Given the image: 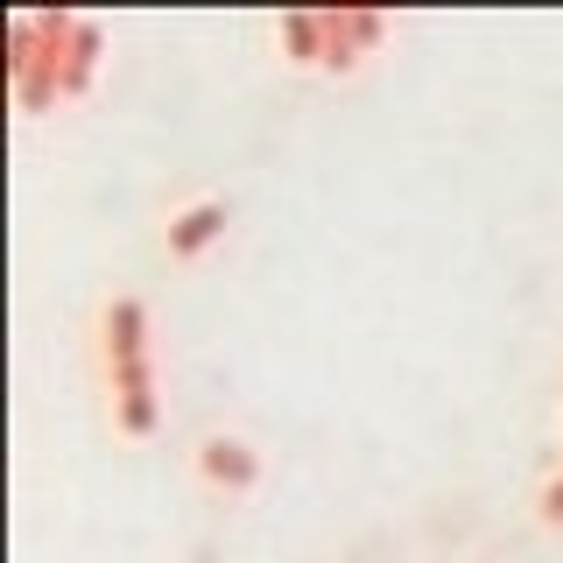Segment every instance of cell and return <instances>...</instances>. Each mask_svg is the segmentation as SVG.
Segmentation results:
<instances>
[{
    "instance_id": "obj_1",
    "label": "cell",
    "mask_w": 563,
    "mask_h": 563,
    "mask_svg": "<svg viewBox=\"0 0 563 563\" xmlns=\"http://www.w3.org/2000/svg\"><path fill=\"white\" fill-rule=\"evenodd\" d=\"M190 479L205 493H219V500H246V493H261V479H268V451L246 430H205L190 444Z\"/></svg>"
},
{
    "instance_id": "obj_2",
    "label": "cell",
    "mask_w": 563,
    "mask_h": 563,
    "mask_svg": "<svg viewBox=\"0 0 563 563\" xmlns=\"http://www.w3.org/2000/svg\"><path fill=\"white\" fill-rule=\"evenodd\" d=\"M99 387H106V422H113V437H128V444H148V437L163 430V360L106 366Z\"/></svg>"
},
{
    "instance_id": "obj_3",
    "label": "cell",
    "mask_w": 563,
    "mask_h": 563,
    "mask_svg": "<svg viewBox=\"0 0 563 563\" xmlns=\"http://www.w3.org/2000/svg\"><path fill=\"white\" fill-rule=\"evenodd\" d=\"M92 352H99V374L106 366H134V360H155V317L134 289H113L92 317Z\"/></svg>"
},
{
    "instance_id": "obj_4",
    "label": "cell",
    "mask_w": 563,
    "mask_h": 563,
    "mask_svg": "<svg viewBox=\"0 0 563 563\" xmlns=\"http://www.w3.org/2000/svg\"><path fill=\"white\" fill-rule=\"evenodd\" d=\"M225 225H233V198L225 190H198V198H184V205H169V219H163V254L176 261V268H190V261H205L211 246L225 240Z\"/></svg>"
},
{
    "instance_id": "obj_5",
    "label": "cell",
    "mask_w": 563,
    "mask_h": 563,
    "mask_svg": "<svg viewBox=\"0 0 563 563\" xmlns=\"http://www.w3.org/2000/svg\"><path fill=\"white\" fill-rule=\"evenodd\" d=\"M387 35H395V14L374 8H331V43H324V78H360L366 57H380Z\"/></svg>"
},
{
    "instance_id": "obj_6",
    "label": "cell",
    "mask_w": 563,
    "mask_h": 563,
    "mask_svg": "<svg viewBox=\"0 0 563 563\" xmlns=\"http://www.w3.org/2000/svg\"><path fill=\"white\" fill-rule=\"evenodd\" d=\"M99 64H106V22H99V14H70L64 49H57V92H64V106L92 99Z\"/></svg>"
},
{
    "instance_id": "obj_7",
    "label": "cell",
    "mask_w": 563,
    "mask_h": 563,
    "mask_svg": "<svg viewBox=\"0 0 563 563\" xmlns=\"http://www.w3.org/2000/svg\"><path fill=\"white\" fill-rule=\"evenodd\" d=\"M275 64L282 70H324V43H331V8H296L268 22Z\"/></svg>"
},
{
    "instance_id": "obj_8",
    "label": "cell",
    "mask_w": 563,
    "mask_h": 563,
    "mask_svg": "<svg viewBox=\"0 0 563 563\" xmlns=\"http://www.w3.org/2000/svg\"><path fill=\"white\" fill-rule=\"evenodd\" d=\"M536 521H542V528H563V465L536 486Z\"/></svg>"
}]
</instances>
